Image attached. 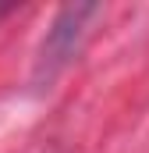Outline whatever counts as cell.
I'll return each instance as SVG.
<instances>
[{
	"mask_svg": "<svg viewBox=\"0 0 149 153\" xmlns=\"http://www.w3.org/2000/svg\"><path fill=\"white\" fill-rule=\"evenodd\" d=\"M14 11H18V7H14V4H0V22H4V18H7V14H14Z\"/></svg>",
	"mask_w": 149,
	"mask_h": 153,
	"instance_id": "cell-2",
	"label": "cell"
},
{
	"mask_svg": "<svg viewBox=\"0 0 149 153\" xmlns=\"http://www.w3.org/2000/svg\"><path fill=\"white\" fill-rule=\"evenodd\" d=\"M100 14H103L100 4H68L53 14L46 36L39 43V53H36V82L39 85L53 82L74 61V53L82 50V43L89 36L92 18H100Z\"/></svg>",
	"mask_w": 149,
	"mask_h": 153,
	"instance_id": "cell-1",
	"label": "cell"
}]
</instances>
